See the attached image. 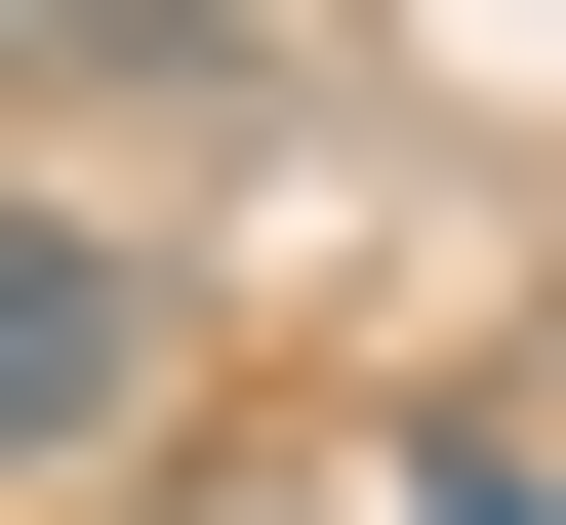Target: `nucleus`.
Returning <instances> with one entry per match:
<instances>
[{"instance_id":"nucleus-2","label":"nucleus","mask_w":566,"mask_h":525,"mask_svg":"<svg viewBox=\"0 0 566 525\" xmlns=\"http://www.w3.org/2000/svg\"><path fill=\"white\" fill-rule=\"evenodd\" d=\"M0 122H283L243 0H0Z\"/></svg>"},{"instance_id":"nucleus-3","label":"nucleus","mask_w":566,"mask_h":525,"mask_svg":"<svg viewBox=\"0 0 566 525\" xmlns=\"http://www.w3.org/2000/svg\"><path fill=\"white\" fill-rule=\"evenodd\" d=\"M122 525H405V444H202V405H163V444H122Z\"/></svg>"},{"instance_id":"nucleus-1","label":"nucleus","mask_w":566,"mask_h":525,"mask_svg":"<svg viewBox=\"0 0 566 525\" xmlns=\"http://www.w3.org/2000/svg\"><path fill=\"white\" fill-rule=\"evenodd\" d=\"M202 405V324H163V243H122V202H41L0 162V485H122V444Z\"/></svg>"}]
</instances>
